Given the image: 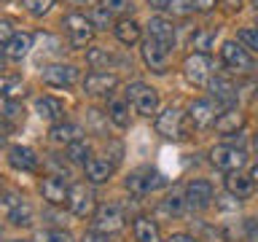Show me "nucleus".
<instances>
[{
  "label": "nucleus",
  "mask_w": 258,
  "mask_h": 242,
  "mask_svg": "<svg viewBox=\"0 0 258 242\" xmlns=\"http://www.w3.org/2000/svg\"><path fill=\"white\" fill-rule=\"evenodd\" d=\"M68 207L73 215L78 218H89L97 213V199H94V191L89 189L86 183H76L70 186V199H68Z\"/></svg>",
  "instance_id": "f03ea898"
},
{
  "label": "nucleus",
  "mask_w": 258,
  "mask_h": 242,
  "mask_svg": "<svg viewBox=\"0 0 258 242\" xmlns=\"http://www.w3.org/2000/svg\"><path fill=\"white\" fill-rule=\"evenodd\" d=\"M215 205L223 207V210H237L239 207V199L234 194H226V197H215Z\"/></svg>",
  "instance_id": "a19ab883"
},
{
  "label": "nucleus",
  "mask_w": 258,
  "mask_h": 242,
  "mask_svg": "<svg viewBox=\"0 0 258 242\" xmlns=\"http://www.w3.org/2000/svg\"><path fill=\"white\" fill-rule=\"evenodd\" d=\"M213 38H215V32L213 30H199V32H194V38H191V48H197L199 54H205L210 43H213Z\"/></svg>",
  "instance_id": "2f4dec72"
},
{
  "label": "nucleus",
  "mask_w": 258,
  "mask_h": 242,
  "mask_svg": "<svg viewBox=\"0 0 258 242\" xmlns=\"http://www.w3.org/2000/svg\"><path fill=\"white\" fill-rule=\"evenodd\" d=\"M221 56H223V65L234 73H242V76H247V73L255 70V59L250 56L242 46H237L234 40H226L223 48H221Z\"/></svg>",
  "instance_id": "20e7f679"
},
{
  "label": "nucleus",
  "mask_w": 258,
  "mask_h": 242,
  "mask_svg": "<svg viewBox=\"0 0 258 242\" xmlns=\"http://www.w3.org/2000/svg\"><path fill=\"white\" fill-rule=\"evenodd\" d=\"M81 135H84V129L76 127V124H54V129H51L54 143H64V145H73V143L84 140Z\"/></svg>",
  "instance_id": "393cba45"
},
{
  "label": "nucleus",
  "mask_w": 258,
  "mask_h": 242,
  "mask_svg": "<svg viewBox=\"0 0 258 242\" xmlns=\"http://www.w3.org/2000/svg\"><path fill=\"white\" fill-rule=\"evenodd\" d=\"M191 8H194L191 0H172V3H169V11H172V14H180V16H185Z\"/></svg>",
  "instance_id": "37998d69"
},
{
  "label": "nucleus",
  "mask_w": 258,
  "mask_h": 242,
  "mask_svg": "<svg viewBox=\"0 0 258 242\" xmlns=\"http://www.w3.org/2000/svg\"><path fill=\"white\" fill-rule=\"evenodd\" d=\"M0 38H3V46L14 38V22H11V19H3V22H0Z\"/></svg>",
  "instance_id": "c03bdc74"
},
{
  "label": "nucleus",
  "mask_w": 258,
  "mask_h": 242,
  "mask_svg": "<svg viewBox=\"0 0 258 242\" xmlns=\"http://www.w3.org/2000/svg\"><path fill=\"white\" fill-rule=\"evenodd\" d=\"M250 177H253V180H255V183H258V164H255V167H253V169H250Z\"/></svg>",
  "instance_id": "3c124183"
},
{
  "label": "nucleus",
  "mask_w": 258,
  "mask_h": 242,
  "mask_svg": "<svg viewBox=\"0 0 258 242\" xmlns=\"http://www.w3.org/2000/svg\"><path fill=\"white\" fill-rule=\"evenodd\" d=\"M185 207V197H180V194H169V197L159 205L156 213L159 215H180Z\"/></svg>",
  "instance_id": "c85d7f7f"
},
{
  "label": "nucleus",
  "mask_w": 258,
  "mask_h": 242,
  "mask_svg": "<svg viewBox=\"0 0 258 242\" xmlns=\"http://www.w3.org/2000/svg\"><path fill=\"white\" fill-rule=\"evenodd\" d=\"M86 127L92 129L94 135H105V116L97 108H89L86 110Z\"/></svg>",
  "instance_id": "72a5a7b5"
},
{
  "label": "nucleus",
  "mask_w": 258,
  "mask_h": 242,
  "mask_svg": "<svg viewBox=\"0 0 258 242\" xmlns=\"http://www.w3.org/2000/svg\"><path fill=\"white\" fill-rule=\"evenodd\" d=\"M8 223L11 226H32V207L27 202H19L16 207L8 210Z\"/></svg>",
  "instance_id": "cd10ccee"
},
{
  "label": "nucleus",
  "mask_w": 258,
  "mask_h": 242,
  "mask_svg": "<svg viewBox=\"0 0 258 242\" xmlns=\"http://www.w3.org/2000/svg\"><path fill=\"white\" fill-rule=\"evenodd\" d=\"M62 24H64V30H68V38H70L73 48H84L94 35L92 19H86V16H81V14H68Z\"/></svg>",
  "instance_id": "7ed1b4c3"
},
{
  "label": "nucleus",
  "mask_w": 258,
  "mask_h": 242,
  "mask_svg": "<svg viewBox=\"0 0 258 242\" xmlns=\"http://www.w3.org/2000/svg\"><path fill=\"white\" fill-rule=\"evenodd\" d=\"M148 38H153V40H159V43L172 48V43H175V24L169 19H164V16H153V19L148 22Z\"/></svg>",
  "instance_id": "f3484780"
},
{
  "label": "nucleus",
  "mask_w": 258,
  "mask_h": 242,
  "mask_svg": "<svg viewBox=\"0 0 258 242\" xmlns=\"http://www.w3.org/2000/svg\"><path fill=\"white\" fill-rule=\"evenodd\" d=\"M84 169H86V180H92V183H108L113 177V164L100 156H92L84 164Z\"/></svg>",
  "instance_id": "6ab92c4d"
},
{
  "label": "nucleus",
  "mask_w": 258,
  "mask_h": 242,
  "mask_svg": "<svg viewBox=\"0 0 258 242\" xmlns=\"http://www.w3.org/2000/svg\"><path fill=\"white\" fill-rule=\"evenodd\" d=\"M253 148H255V153H258V135H255V140H253Z\"/></svg>",
  "instance_id": "603ef678"
},
{
  "label": "nucleus",
  "mask_w": 258,
  "mask_h": 242,
  "mask_svg": "<svg viewBox=\"0 0 258 242\" xmlns=\"http://www.w3.org/2000/svg\"><path fill=\"white\" fill-rule=\"evenodd\" d=\"M156 132L167 140H180L185 135V124H183V110L180 108H167L164 113H159L156 118Z\"/></svg>",
  "instance_id": "0eeeda50"
},
{
  "label": "nucleus",
  "mask_w": 258,
  "mask_h": 242,
  "mask_svg": "<svg viewBox=\"0 0 258 242\" xmlns=\"http://www.w3.org/2000/svg\"><path fill=\"white\" fill-rule=\"evenodd\" d=\"M255 189V180L250 175H242V172H229L226 175V191L234 194L237 199H247Z\"/></svg>",
  "instance_id": "a211bd4d"
},
{
  "label": "nucleus",
  "mask_w": 258,
  "mask_h": 242,
  "mask_svg": "<svg viewBox=\"0 0 258 242\" xmlns=\"http://www.w3.org/2000/svg\"><path fill=\"white\" fill-rule=\"evenodd\" d=\"M8 164L22 169V172H35L38 169V156L27 145H11L8 148Z\"/></svg>",
  "instance_id": "2eb2a0df"
},
{
  "label": "nucleus",
  "mask_w": 258,
  "mask_h": 242,
  "mask_svg": "<svg viewBox=\"0 0 258 242\" xmlns=\"http://www.w3.org/2000/svg\"><path fill=\"white\" fill-rule=\"evenodd\" d=\"M92 223H94V231H100V234H116L124 229V213L116 205H102L94 213Z\"/></svg>",
  "instance_id": "6e6552de"
},
{
  "label": "nucleus",
  "mask_w": 258,
  "mask_h": 242,
  "mask_svg": "<svg viewBox=\"0 0 258 242\" xmlns=\"http://www.w3.org/2000/svg\"><path fill=\"white\" fill-rule=\"evenodd\" d=\"M210 92L221 105H234L237 102V86L226 78H210Z\"/></svg>",
  "instance_id": "5701e85b"
},
{
  "label": "nucleus",
  "mask_w": 258,
  "mask_h": 242,
  "mask_svg": "<svg viewBox=\"0 0 258 242\" xmlns=\"http://www.w3.org/2000/svg\"><path fill=\"white\" fill-rule=\"evenodd\" d=\"M110 16H113V14H110L105 6H97V8H94V14H92V24H94V27H100V30H108Z\"/></svg>",
  "instance_id": "58836bf2"
},
{
  "label": "nucleus",
  "mask_w": 258,
  "mask_h": 242,
  "mask_svg": "<svg viewBox=\"0 0 258 242\" xmlns=\"http://www.w3.org/2000/svg\"><path fill=\"white\" fill-rule=\"evenodd\" d=\"M76 3H92V0H76Z\"/></svg>",
  "instance_id": "864d4df0"
},
{
  "label": "nucleus",
  "mask_w": 258,
  "mask_h": 242,
  "mask_svg": "<svg viewBox=\"0 0 258 242\" xmlns=\"http://www.w3.org/2000/svg\"><path fill=\"white\" fill-rule=\"evenodd\" d=\"M22 6L27 8L32 16H43L48 8L54 6V0H22Z\"/></svg>",
  "instance_id": "e433bc0d"
},
{
  "label": "nucleus",
  "mask_w": 258,
  "mask_h": 242,
  "mask_svg": "<svg viewBox=\"0 0 258 242\" xmlns=\"http://www.w3.org/2000/svg\"><path fill=\"white\" fill-rule=\"evenodd\" d=\"M40 194H43V199L48 205H64V202L70 199V189L64 186L62 177H56V175L40 180Z\"/></svg>",
  "instance_id": "4468645a"
},
{
  "label": "nucleus",
  "mask_w": 258,
  "mask_h": 242,
  "mask_svg": "<svg viewBox=\"0 0 258 242\" xmlns=\"http://www.w3.org/2000/svg\"><path fill=\"white\" fill-rule=\"evenodd\" d=\"M108 118L113 121L116 127L126 129L129 127V100H110L108 102Z\"/></svg>",
  "instance_id": "bb28decb"
},
{
  "label": "nucleus",
  "mask_w": 258,
  "mask_h": 242,
  "mask_svg": "<svg viewBox=\"0 0 258 242\" xmlns=\"http://www.w3.org/2000/svg\"><path fill=\"white\" fill-rule=\"evenodd\" d=\"M126 100H129V105H132L137 113H140V116H153L156 108H159V92H156V89H151L148 84H143V81L129 84Z\"/></svg>",
  "instance_id": "f257e3e1"
},
{
  "label": "nucleus",
  "mask_w": 258,
  "mask_h": 242,
  "mask_svg": "<svg viewBox=\"0 0 258 242\" xmlns=\"http://www.w3.org/2000/svg\"><path fill=\"white\" fill-rule=\"evenodd\" d=\"M38 242H73V237L64 229H46L38 234Z\"/></svg>",
  "instance_id": "f704fd0d"
},
{
  "label": "nucleus",
  "mask_w": 258,
  "mask_h": 242,
  "mask_svg": "<svg viewBox=\"0 0 258 242\" xmlns=\"http://www.w3.org/2000/svg\"><path fill=\"white\" fill-rule=\"evenodd\" d=\"M3 118L11 124V121H22L24 118V108L22 105H16L14 100H6L3 102Z\"/></svg>",
  "instance_id": "c9c22d12"
},
{
  "label": "nucleus",
  "mask_w": 258,
  "mask_h": 242,
  "mask_svg": "<svg viewBox=\"0 0 258 242\" xmlns=\"http://www.w3.org/2000/svg\"><path fill=\"white\" fill-rule=\"evenodd\" d=\"M16 242H24V239H16Z\"/></svg>",
  "instance_id": "6e6d98bb"
},
{
  "label": "nucleus",
  "mask_w": 258,
  "mask_h": 242,
  "mask_svg": "<svg viewBox=\"0 0 258 242\" xmlns=\"http://www.w3.org/2000/svg\"><path fill=\"white\" fill-rule=\"evenodd\" d=\"M24 94L22 92V78H3V97L6 100H14V97Z\"/></svg>",
  "instance_id": "4c0bfd02"
},
{
  "label": "nucleus",
  "mask_w": 258,
  "mask_h": 242,
  "mask_svg": "<svg viewBox=\"0 0 258 242\" xmlns=\"http://www.w3.org/2000/svg\"><path fill=\"white\" fill-rule=\"evenodd\" d=\"M245 237L247 242H258V218H247L245 221Z\"/></svg>",
  "instance_id": "79ce46f5"
},
{
  "label": "nucleus",
  "mask_w": 258,
  "mask_h": 242,
  "mask_svg": "<svg viewBox=\"0 0 258 242\" xmlns=\"http://www.w3.org/2000/svg\"><path fill=\"white\" fill-rule=\"evenodd\" d=\"M30 48H32V35L30 32H16V35L3 46V51H6L8 59H22V56H27Z\"/></svg>",
  "instance_id": "4be33fe9"
},
{
  "label": "nucleus",
  "mask_w": 258,
  "mask_h": 242,
  "mask_svg": "<svg viewBox=\"0 0 258 242\" xmlns=\"http://www.w3.org/2000/svg\"><path fill=\"white\" fill-rule=\"evenodd\" d=\"M185 207L188 210H205L213 202V186L207 180H191L185 186Z\"/></svg>",
  "instance_id": "9b49d317"
},
{
  "label": "nucleus",
  "mask_w": 258,
  "mask_h": 242,
  "mask_svg": "<svg viewBox=\"0 0 258 242\" xmlns=\"http://www.w3.org/2000/svg\"><path fill=\"white\" fill-rule=\"evenodd\" d=\"M132 231H135V239H137V242H159V239H161L156 221H151V218H145V215L135 218Z\"/></svg>",
  "instance_id": "412c9836"
},
{
  "label": "nucleus",
  "mask_w": 258,
  "mask_h": 242,
  "mask_svg": "<svg viewBox=\"0 0 258 242\" xmlns=\"http://www.w3.org/2000/svg\"><path fill=\"white\" fill-rule=\"evenodd\" d=\"M218 3V0H194V8H199V11H210Z\"/></svg>",
  "instance_id": "49530a36"
},
{
  "label": "nucleus",
  "mask_w": 258,
  "mask_h": 242,
  "mask_svg": "<svg viewBox=\"0 0 258 242\" xmlns=\"http://www.w3.org/2000/svg\"><path fill=\"white\" fill-rule=\"evenodd\" d=\"M81 242H108V234H100V231H86Z\"/></svg>",
  "instance_id": "a18cd8bd"
},
{
  "label": "nucleus",
  "mask_w": 258,
  "mask_h": 242,
  "mask_svg": "<svg viewBox=\"0 0 258 242\" xmlns=\"http://www.w3.org/2000/svg\"><path fill=\"white\" fill-rule=\"evenodd\" d=\"M237 40L250 51H258V27H242L237 32Z\"/></svg>",
  "instance_id": "473e14b6"
},
{
  "label": "nucleus",
  "mask_w": 258,
  "mask_h": 242,
  "mask_svg": "<svg viewBox=\"0 0 258 242\" xmlns=\"http://www.w3.org/2000/svg\"><path fill=\"white\" fill-rule=\"evenodd\" d=\"M161 186H164V177H161L159 169H151V167H140L126 177V189L132 194H151L161 189Z\"/></svg>",
  "instance_id": "423d86ee"
},
{
  "label": "nucleus",
  "mask_w": 258,
  "mask_h": 242,
  "mask_svg": "<svg viewBox=\"0 0 258 242\" xmlns=\"http://www.w3.org/2000/svg\"><path fill=\"white\" fill-rule=\"evenodd\" d=\"M86 59H89V65H94V68H100V65H113V62H124V59H118V56H113L110 51H105V48H89Z\"/></svg>",
  "instance_id": "c756f323"
},
{
  "label": "nucleus",
  "mask_w": 258,
  "mask_h": 242,
  "mask_svg": "<svg viewBox=\"0 0 258 242\" xmlns=\"http://www.w3.org/2000/svg\"><path fill=\"white\" fill-rule=\"evenodd\" d=\"M253 3H255V8H258V0H253Z\"/></svg>",
  "instance_id": "5fc2aeb1"
},
{
  "label": "nucleus",
  "mask_w": 258,
  "mask_h": 242,
  "mask_svg": "<svg viewBox=\"0 0 258 242\" xmlns=\"http://www.w3.org/2000/svg\"><path fill=\"white\" fill-rule=\"evenodd\" d=\"M210 161L223 172H239V167H245L247 156L242 148H234V145H218V148L210 151Z\"/></svg>",
  "instance_id": "39448f33"
},
{
  "label": "nucleus",
  "mask_w": 258,
  "mask_h": 242,
  "mask_svg": "<svg viewBox=\"0 0 258 242\" xmlns=\"http://www.w3.org/2000/svg\"><path fill=\"white\" fill-rule=\"evenodd\" d=\"M223 6L229 8V11H239V6H242V0H223Z\"/></svg>",
  "instance_id": "09e8293b"
},
{
  "label": "nucleus",
  "mask_w": 258,
  "mask_h": 242,
  "mask_svg": "<svg viewBox=\"0 0 258 242\" xmlns=\"http://www.w3.org/2000/svg\"><path fill=\"white\" fill-rule=\"evenodd\" d=\"M148 3H151L153 8H169V3H172V0H148Z\"/></svg>",
  "instance_id": "8fccbe9b"
},
{
  "label": "nucleus",
  "mask_w": 258,
  "mask_h": 242,
  "mask_svg": "<svg viewBox=\"0 0 258 242\" xmlns=\"http://www.w3.org/2000/svg\"><path fill=\"white\" fill-rule=\"evenodd\" d=\"M62 113H64L62 102L54 100V97H40V100H38V116H40V118L51 121V124H59Z\"/></svg>",
  "instance_id": "b1692460"
},
{
  "label": "nucleus",
  "mask_w": 258,
  "mask_h": 242,
  "mask_svg": "<svg viewBox=\"0 0 258 242\" xmlns=\"http://www.w3.org/2000/svg\"><path fill=\"white\" fill-rule=\"evenodd\" d=\"M116 84H118V76H113V73H102V70H94V73H89L86 81H84V92L100 97V94L113 92V89H116Z\"/></svg>",
  "instance_id": "ddd939ff"
},
{
  "label": "nucleus",
  "mask_w": 258,
  "mask_h": 242,
  "mask_svg": "<svg viewBox=\"0 0 258 242\" xmlns=\"http://www.w3.org/2000/svg\"><path fill=\"white\" fill-rule=\"evenodd\" d=\"M169 242H197L191 237V234H172V237H169Z\"/></svg>",
  "instance_id": "de8ad7c7"
},
{
  "label": "nucleus",
  "mask_w": 258,
  "mask_h": 242,
  "mask_svg": "<svg viewBox=\"0 0 258 242\" xmlns=\"http://www.w3.org/2000/svg\"><path fill=\"white\" fill-rule=\"evenodd\" d=\"M105 8L110 14H129L132 11V0H105Z\"/></svg>",
  "instance_id": "ea45409f"
},
{
  "label": "nucleus",
  "mask_w": 258,
  "mask_h": 242,
  "mask_svg": "<svg viewBox=\"0 0 258 242\" xmlns=\"http://www.w3.org/2000/svg\"><path fill=\"white\" fill-rule=\"evenodd\" d=\"M183 73H185V78H188L194 86H205V84H210V59H207V54L194 51L191 56H185Z\"/></svg>",
  "instance_id": "1a4fd4ad"
},
{
  "label": "nucleus",
  "mask_w": 258,
  "mask_h": 242,
  "mask_svg": "<svg viewBox=\"0 0 258 242\" xmlns=\"http://www.w3.org/2000/svg\"><path fill=\"white\" fill-rule=\"evenodd\" d=\"M242 127H245V113L234 110V108H229L215 118V132H221V135H237V129Z\"/></svg>",
  "instance_id": "aec40b11"
},
{
  "label": "nucleus",
  "mask_w": 258,
  "mask_h": 242,
  "mask_svg": "<svg viewBox=\"0 0 258 242\" xmlns=\"http://www.w3.org/2000/svg\"><path fill=\"white\" fill-rule=\"evenodd\" d=\"M116 38H118L124 46H135L137 40H140V27H137V22H132V19H118V24H116Z\"/></svg>",
  "instance_id": "a878e982"
},
{
  "label": "nucleus",
  "mask_w": 258,
  "mask_h": 242,
  "mask_svg": "<svg viewBox=\"0 0 258 242\" xmlns=\"http://www.w3.org/2000/svg\"><path fill=\"white\" fill-rule=\"evenodd\" d=\"M78 78V70L73 68V65H48V68H43V84L48 86H73Z\"/></svg>",
  "instance_id": "f8f14e48"
},
{
  "label": "nucleus",
  "mask_w": 258,
  "mask_h": 242,
  "mask_svg": "<svg viewBox=\"0 0 258 242\" xmlns=\"http://www.w3.org/2000/svg\"><path fill=\"white\" fill-rule=\"evenodd\" d=\"M143 59L153 73H167V68H169V46L148 38L143 43Z\"/></svg>",
  "instance_id": "9d476101"
},
{
  "label": "nucleus",
  "mask_w": 258,
  "mask_h": 242,
  "mask_svg": "<svg viewBox=\"0 0 258 242\" xmlns=\"http://www.w3.org/2000/svg\"><path fill=\"white\" fill-rule=\"evenodd\" d=\"M68 159H70V161H81V164H86V161L92 159V151H89L86 140H78V143L68 145Z\"/></svg>",
  "instance_id": "7c9ffc66"
},
{
  "label": "nucleus",
  "mask_w": 258,
  "mask_h": 242,
  "mask_svg": "<svg viewBox=\"0 0 258 242\" xmlns=\"http://www.w3.org/2000/svg\"><path fill=\"white\" fill-rule=\"evenodd\" d=\"M188 118L197 129H205L210 124H215V105L210 100H194L188 108Z\"/></svg>",
  "instance_id": "dca6fc26"
}]
</instances>
